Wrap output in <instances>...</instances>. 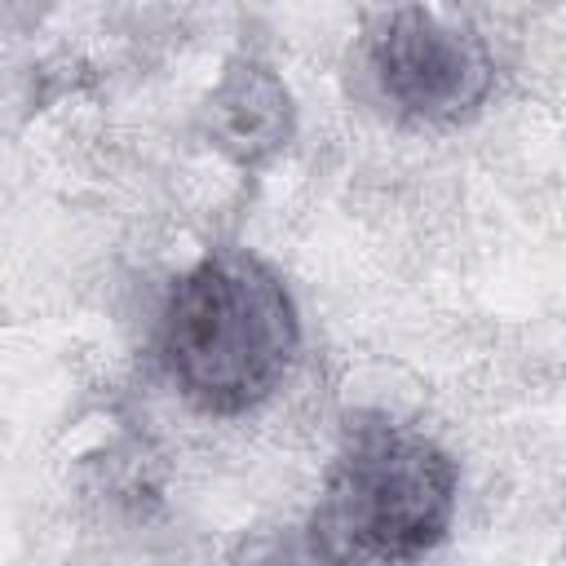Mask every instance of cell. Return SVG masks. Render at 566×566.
Wrapping results in <instances>:
<instances>
[{
	"label": "cell",
	"mask_w": 566,
	"mask_h": 566,
	"mask_svg": "<svg viewBox=\"0 0 566 566\" xmlns=\"http://www.w3.org/2000/svg\"><path fill=\"white\" fill-rule=\"evenodd\" d=\"M159 345L168 376L199 411L234 416L279 389L301 323L270 265L248 252H212L172 287Z\"/></svg>",
	"instance_id": "obj_1"
},
{
	"label": "cell",
	"mask_w": 566,
	"mask_h": 566,
	"mask_svg": "<svg viewBox=\"0 0 566 566\" xmlns=\"http://www.w3.org/2000/svg\"><path fill=\"white\" fill-rule=\"evenodd\" d=\"M455 513L451 455L389 420H363L345 433L314 513V531L336 557L398 562L442 544Z\"/></svg>",
	"instance_id": "obj_2"
},
{
	"label": "cell",
	"mask_w": 566,
	"mask_h": 566,
	"mask_svg": "<svg viewBox=\"0 0 566 566\" xmlns=\"http://www.w3.org/2000/svg\"><path fill=\"white\" fill-rule=\"evenodd\" d=\"M367 66L380 97L424 124H451L469 115L495 75L478 35L442 22L420 4H402L376 27Z\"/></svg>",
	"instance_id": "obj_3"
},
{
	"label": "cell",
	"mask_w": 566,
	"mask_h": 566,
	"mask_svg": "<svg viewBox=\"0 0 566 566\" xmlns=\"http://www.w3.org/2000/svg\"><path fill=\"white\" fill-rule=\"evenodd\" d=\"M221 133L226 146H239L243 159H256L261 150H274L283 137V115H287V93L265 75L252 71V111H243V102L226 88L221 93Z\"/></svg>",
	"instance_id": "obj_4"
}]
</instances>
